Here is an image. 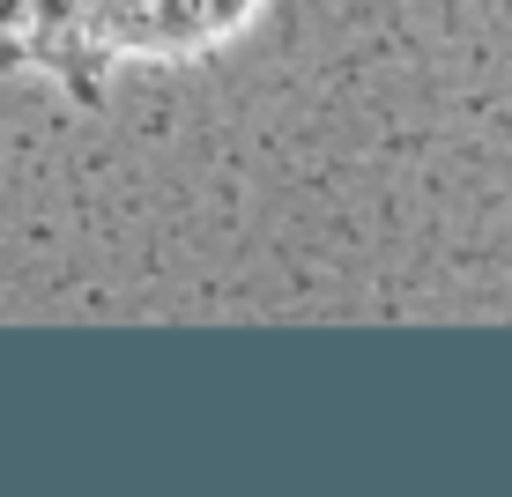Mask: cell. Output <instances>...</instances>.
Masks as SVG:
<instances>
[{"label": "cell", "instance_id": "obj_1", "mask_svg": "<svg viewBox=\"0 0 512 497\" xmlns=\"http://www.w3.org/2000/svg\"><path fill=\"white\" fill-rule=\"evenodd\" d=\"M231 0H0V38L23 52H141L186 38Z\"/></svg>", "mask_w": 512, "mask_h": 497}]
</instances>
